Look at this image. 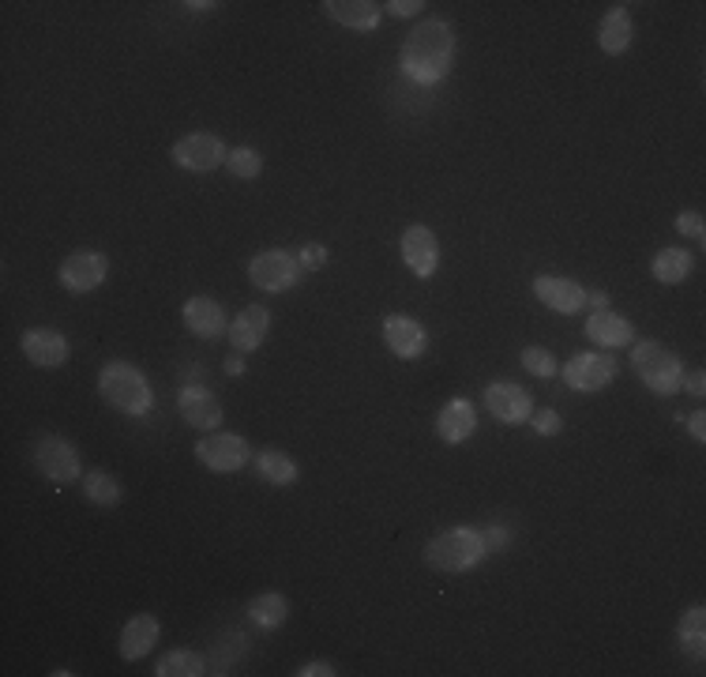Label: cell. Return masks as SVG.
Listing matches in <instances>:
<instances>
[{
  "mask_svg": "<svg viewBox=\"0 0 706 677\" xmlns=\"http://www.w3.org/2000/svg\"><path fill=\"white\" fill-rule=\"evenodd\" d=\"M99 395L128 418H144L155 407L151 381L144 376V369H136L132 362H105L99 373Z\"/></svg>",
  "mask_w": 706,
  "mask_h": 677,
  "instance_id": "3",
  "label": "cell"
},
{
  "mask_svg": "<svg viewBox=\"0 0 706 677\" xmlns=\"http://www.w3.org/2000/svg\"><path fill=\"white\" fill-rule=\"evenodd\" d=\"M331 674H339L331 663H305L301 670H297V677H331Z\"/></svg>",
  "mask_w": 706,
  "mask_h": 677,
  "instance_id": "39",
  "label": "cell"
},
{
  "mask_svg": "<svg viewBox=\"0 0 706 677\" xmlns=\"http://www.w3.org/2000/svg\"><path fill=\"white\" fill-rule=\"evenodd\" d=\"M481 542L489 553H504L511 546V531L504 523H492V527H481Z\"/></svg>",
  "mask_w": 706,
  "mask_h": 677,
  "instance_id": "33",
  "label": "cell"
},
{
  "mask_svg": "<svg viewBox=\"0 0 706 677\" xmlns=\"http://www.w3.org/2000/svg\"><path fill=\"white\" fill-rule=\"evenodd\" d=\"M323 12L350 31H376L384 4H376V0H323Z\"/></svg>",
  "mask_w": 706,
  "mask_h": 677,
  "instance_id": "22",
  "label": "cell"
},
{
  "mask_svg": "<svg viewBox=\"0 0 706 677\" xmlns=\"http://www.w3.org/2000/svg\"><path fill=\"white\" fill-rule=\"evenodd\" d=\"M196 460L215 474H234L252 460V448L237 433H203L196 441Z\"/></svg>",
  "mask_w": 706,
  "mask_h": 677,
  "instance_id": "9",
  "label": "cell"
},
{
  "mask_svg": "<svg viewBox=\"0 0 706 677\" xmlns=\"http://www.w3.org/2000/svg\"><path fill=\"white\" fill-rule=\"evenodd\" d=\"M384 342H387V350H391L395 358L413 362V358H421L429 350V331H425V324L413 320V316L391 313L384 320Z\"/></svg>",
  "mask_w": 706,
  "mask_h": 677,
  "instance_id": "14",
  "label": "cell"
},
{
  "mask_svg": "<svg viewBox=\"0 0 706 677\" xmlns=\"http://www.w3.org/2000/svg\"><path fill=\"white\" fill-rule=\"evenodd\" d=\"M226 170L234 173L237 181H255L263 173V155L255 147H234L226 158Z\"/></svg>",
  "mask_w": 706,
  "mask_h": 677,
  "instance_id": "30",
  "label": "cell"
},
{
  "mask_svg": "<svg viewBox=\"0 0 706 677\" xmlns=\"http://www.w3.org/2000/svg\"><path fill=\"white\" fill-rule=\"evenodd\" d=\"M485 557H489V550H485L478 527H447V531H440L436 539L425 546L429 568H432V573H440V576L474 573Z\"/></svg>",
  "mask_w": 706,
  "mask_h": 677,
  "instance_id": "2",
  "label": "cell"
},
{
  "mask_svg": "<svg viewBox=\"0 0 706 677\" xmlns=\"http://www.w3.org/2000/svg\"><path fill=\"white\" fill-rule=\"evenodd\" d=\"M676 640H681V652H687L692 658H703V647H706V610L703 606L684 610L681 625H676Z\"/></svg>",
  "mask_w": 706,
  "mask_h": 677,
  "instance_id": "29",
  "label": "cell"
},
{
  "mask_svg": "<svg viewBox=\"0 0 706 677\" xmlns=\"http://www.w3.org/2000/svg\"><path fill=\"white\" fill-rule=\"evenodd\" d=\"M184 8H189V12H210V8H218V4L215 0H189Z\"/></svg>",
  "mask_w": 706,
  "mask_h": 677,
  "instance_id": "42",
  "label": "cell"
},
{
  "mask_svg": "<svg viewBox=\"0 0 706 677\" xmlns=\"http://www.w3.org/2000/svg\"><path fill=\"white\" fill-rule=\"evenodd\" d=\"M481 399H485V407H489V415L497 421H504V426H523V421H530V415H534V399H530V392L515 381H492Z\"/></svg>",
  "mask_w": 706,
  "mask_h": 677,
  "instance_id": "11",
  "label": "cell"
},
{
  "mask_svg": "<svg viewBox=\"0 0 706 677\" xmlns=\"http://www.w3.org/2000/svg\"><path fill=\"white\" fill-rule=\"evenodd\" d=\"M181 316H184V328H189L192 336H200V339H218V336H226V331H229L226 309L215 302V297H203V294L189 297Z\"/></svg>",
  "mask_w": 706,
  "mask_h": 677,
  "instance_id": "18",
  "label": "cell"
},
{
  "mask_svg": "<svg viewBox=\"0 0 706 677\" xmlns=\"http://www.w3.org/2000/svg\"><path fill=\"white\" fill-rule=\"evenodd\" d=\"M530 426H534L537 437H556L563 429V418H560V410L542 407V410H534V415H530Z\"/></svg>",
  "mask_w": 706,
  "mask_h": 677,
  "instance_id": "32",
  "label": "cell"
},
{
  "mask_svg": "<svg viewBox=\"0 0 706 677\" xmlns=\"http://www.w3.org/2000/svg\"><path fill=\"white\" fill-rule=\"evenodd\" d=\"M402 263L413 271V279H432L440 268V237L429 226H406L402 230Z\"/></svg>",
  "mask_w": 706,
  "mask_h": 677,
  "instance_id": "13",
  "label": "cell"
},
{
  "mask_svg": "<svg viewBox=\"0 0 706 677\" xmlns=\"http://www.w3.org/2000/svg\"><path fill=\"white\" fill-rule=\"evenodd\" d=\"M676 230H681L684 237H695V241H703V234H706L703 215H699V211H681V215H676Z\"/></svg>",
  "mask_w": 706,
  "mask_h": 677,
  "instance_id": "34",
  "label": "cell"
},
{
  "mask_svg": "<svg viewBox=\"0 0 706 677\" xmlns=\"http://www.w3.org/2000/svg\"><path fill=\"white\" fill-rule=\"evenodd\" d=\"M452 60H455V31L447 20H425L402 38L399 65L413 83L421 87L440 83V79L452 72Z\"/></svg>",
  "mask_w": 706,
  "mask_h": 677,
  "instance_id": "1",
  "label": "cell"
},
{
  "mask_svg": "<svg viewBox=\"0 0 706 677\" xmlns=\"http://www.w3.org/2000/svg\"><path fill=\"white\" fill-rule=\"evenodd\" d=\"M301 260L286 249H263L260 257H252L249 263V279L252 286H260L263 294H286L301 283Z\"/></svg>",
  "mask_w": 706,
  "mask_h": 677,
  "instance_id": "7",
  "label": "cell"
},
{
  "mask_svg": "<svg viewBox=\"0 0 706 677\" xmlns=\"http://www.w3.org/2000/svg\"><path fill=\"white\" fill-rule=\"evenodd\" d=\"M176 410L192 429H203V433H215L223 426V403L203 384H184L181 395H176Z\"/></svg>",
  "mask_w": 706,
  "mask_h": 677,
  "instance_id": "15",
  "label": "cell"
},
{
  "mask_svg": "<svg viewBox=\"0 0 706 677\" xmlns=\"http://www.w3.org/2000/svg\"><path fill=\"white\" fill-rule=\"evenodd\" d=\"M436 433L444 444H466L474 433H478V410H474L470 399L455 395L444 410L436 415Z\"/></svg>",
  "mask_w": 706,
  "mask_h": 677,
  "instance_id": "19",
  "label": "cell"
},
{
  "mask_svg": "<svg viewBox=\"0 0 706 677\" xmlns=\"http://www.w3.org/2000/svg\"><path fill=\"white\" fill-rule=\"evenodd\" d=\"M628 365L635 369L642 384H647L654 395H676L684 384V362L673 354L669 347H661L658 339H642L631 342Z\"/></svg>",
  "mask_w": 706,
  "mask_h": 677,
  "instance_id": "4",
  "label": "cell"
},
{
  "mask_svg": "<svg viewBox=\"0 0 706 677\" xmlns=\"http://www.w3.org/2000/svg\"><path fill=\"white\" fill-rule=\"evenodd\" d=\"M587 336L605 350H616V347H631L635 342V324L628 316L613 313V309H594L587 316Z\"/></svg>",
  "mask_w": 706,
  "mask_h": 677,
  "instance_id": "21",
  "label": "cell"
},
{
  "mask_svg": "<svg viewBox=\"0 0 706 677\" xmlns=\"http://www.w3.org/2000/svg\"><path fill=\"white\" fill-rule=\"evenodd\" d=\"M523 369L530 376H542V381H549V376L560 373V362H556L545 347H526L523 350Z\"/></svg>",
  "mask_w": 706,
  "mask_h": 677,
  "instance_id": "31",
  "label": "cell"
},
{
  "mask_svg": "<svg viewBox=\"0 0 706 677\" xmlns=\"http://www.w3.org/2000/svg\"><path fill=\"white\" fill-rule=\"evenodd\" d=\"M155 674H158V677H203V674H210V670H207V658H203L200 652H189V647H176V652L158 658Z\"/></svg>",
  "mask_w": 706,
  "mask_h": 677,
  "instance_id": "28",
  "label": "cell"
},
{
  "mask_svg": "<svg viewBox=\"0 0 706 677\" xmlns=\"http://www.w3.org/2000/svg\"><path fill=\"white\" fill-rule=\"evenodd\" d=\"M170 158H173V166H181V170H189V173H210V170H218V166H226L229 147L215 136V132H189V136H181L170 147Z\"/></svg>",
  "mask_w": 706,
  "mask_h": 677,
  "instance_id": "8",
  "label": "cell"
},
{
  "mask_svg": "<svg viewBox=\"0 0 706 677\" xmlns=\"http://www.w3.org/2000/svg\"><path fill=\"white\" fill-rule=\"evenodd\" d=\"M587 305H594V309H608V294L605 290H587Z\"/></svg>",
  "mask_w": 706,
  "mask_h": 677,
  "instance_id": "40",
  "label": "cell"
},
{
  "mask_svg": "<svg viewBox=\"0 0 706 677\" xmlns=\"http://www.w3.org/2000/svg\"><path fill=\"white\" fill-rule=\"evenodd\" d=\"M687 433L695 437V441H706V410H695V415H687Z\"/></svg>",
  "mask_w": 706,
  "mask_h": 677,
  "instance_id": "38",
  "label": "cell"
},
{
  "mask_svg": "<svg viewBox=\"0 0 706 677\" xmlns=\"http://www.w3.org/2000/svg\"><path fill=\"white\" fill-rule=\"evenodd\" d=\"M534 297L545 309L560 313V316H576L587 309V286L579 279L568 275H537L534 279Z\"/></svg>",
  "mask_w": 706,
  "mask_h": 677,
  "instance_id": "12",
  "label": "cell"
},
{
  "mask_svg": "<svg viewBox=\"0 0 706 677\" xmlns=\"http://www.w3.org/2000/svg\"><path fill=\"white\" fill-rule=\"evenodd\" d=\"M631 12L624 4H613L608 12L602 15V23H597V46H602L608 57H620V53L631 49Z\"/></svg>",
  "mask_w": 706,
  "mask_h": 677,
  "instance_id": "23",
  "label": "cell"
},
{
  "mask_svg": "<svg viewBox=\"0 0 706 677\" xmlns=\"http://www.w3.org/2000/svg\"><path fill=\"white\" fill-rule=\"evenodd\" d=\"M83 497L91 500V505H99V508H113V505H121V497H125V489H121V482L113 478L110 471H87L83 474Z\"/></svg>",
  "mask_w": 706,
  "mask_h": 677,
  "instance_id": "27",
  "label": "cell"
},
{
  "mask_svg": "<svg viewBox=\"0 0 706 677\" xmlns=\"http://www.w3.org/2000/svg\"><path fill=\"white\" fill-rule=\"evenodd\" d=\"M560 373L571 392H602L616 381L620 362H616L608 350H582V354L568 358V365H563Z\"/></svg>",
  "mask_w": 706,
  "mask_h": 677,
  "instance_id": "6",
  "label": "cell"
},
{
  "mask_svg": "<svg viewBox=\"0 0 706 677\" xmlns=\"http://www.w3.org/2000/svg\"><path fill=\"white\" fill-rule=\"evenodd\" d=\"M158 636H162V625H158L155 613H136L125 629H121V640H117V652L125 663H139L144 655L155 652Z\"/></svg>",
  "mask_w": 706,
  "mask_h": 677,
  "instance_id": "20",
  "label": "cell"
},
{
  "mask_svg": "<svg viewBox=\"0 0 706 677\" xmlns=\"http://www.w3.org/2000/svg\"><path fill=\"white\" fill-rule=\"evenodd\" d=\"M249 618H252L260 629H278V625H286V618H289V599H286L282 591H263V595H255V599L249 602Z\"/></svg>",
  "mask_w": 706,
  "mask_h": 677,
  "instance_id": "26",
  "label": "cell"
},
{
  "mask_svg": "<svg viewBox=\"0 0 706 677\" xmlns=\"http://www.w3.org/2000/svg\"><path fill=\"white\" fill-rule=\"evenodd\" d=\"M34 467L53 486H72V482L83 478V455H79V448L68 437L46 433L34 444Z\"/></svg>",
  "mask_w": 706,
  "mask_h": 677,
  "instance_id": "5",
  "label": "cell"
},
{
  "mask_svg": "<svg viewBox=\"0 0 706 677\" xmlns=\"http://www.w3.org/2000/svg\"><path fill=\"white\" fill-rule=\"evenodd\" d=\"M20 350L38 369H60L68 362V339L57 328H26L20 336Z\"/></svg>",
  "mask_w": 706,
  "mask_h": 677,
  "instance_id": "16",
  "label": "cell"
},
{
  "mask_svg": "<svg viewBox=\"0 0 706 677\" xmlns=\"http://www.w3.org/2000/svg\"><path fill=\"white\" fill-rule=\"evenodd\" d=\"M271 331V313L263 309V305H244L241 313L234 316V324H229V342H234L237 354H252V350L263 347V339H267Z\"/></svg>",
  "mask_w": 706,
  "mask_h": 677,
  "instance_id": "17",
  "label": "cell"
},
{
  "mask_svg": "<svg viewBox=\"0 0 706 677\" xmlns=\"http://www.w3.org/2000/svg\"><path fill=\"white\" fill-rule=\"evenodd\" d=\"M650 271H654V279H658V283H665V286L684 283V279L692 275V252L676 249V245H669V249H661L658 257H654Z\"/></svg>",
  "mask_w": 706,
  "mask_h": 677,
  "instance_id": "25",
  "label": "cell"
},
{
  "mask_svg": "<svg viewBox=\"0 0 706 677\" xmlns=\"http://www.w3.org/2000/svg\"><path fill=\"white\" fill-rule=\"evenodd\" d=\"M226 373H229V376H241V373H244V358H241V354H229V358H226Z\"/></svg>",
  "mask_w": 706,
  "mask_h": 677,
  "instance_id": "41",
  "label": "cell"
},
{
  "mask_svg": "<svg viewBox=\"0 0 706 677\" xmlns=\"http://www.w3.org/2000/svg\"><path fill=\"white\" fill-rule=\"evenodd\" d=\"M252 463H255V474H260L267 486H294V482L301 478L297 460L289 452H282V448H260V452L252 455Z\"/></svg>",
  "mask_w": 706,
  "mask_h": 677,
  "instance_id": "24",
  "label": "cell"
},
{
  "mask_svg": "<svg viewBox=\"0 0 706 677\" xmlns=\"http://www.w3.org/2000/svg\"><path fill=\"white\" fill-rule=\"evenodd\" d=\"M105 275H110V257L99 249H79L72 257L60 260L57 268L60 286L72 290V294H91V290L105 283Z\"/></svg>",
  "mask_w": 706,
  "mask_h": 677,
  "instance_id": "10",
  "label": "cell"
},
{
  "mask_svg": "<svg viewBox=\"0 0 706 677\" xmlns=\"http://www.w3.org/2000/svg\"><path fill=\"white\" fill-rule=\"evenodd\" d=\"M297 260H301L305 271H316V268H323V263H328V249L312 241V245H305V249L297 252Z\"/></svg>",
  "mask_w": 706,
  "mask_h": 677,
  "instance_id": "36",
  "label": "cell"
},
{
  "mask_svg": "<svg viewBox=\"0 0 706 677\" xmlns=\"http://www.w3.org/2000/svg\"><path fill=\"white\" fill-rule=\"evenodd\" d=\"M387 15H395V20H413V15L425 12V0H391V4H384Z\"/></svg>",
  "mask_w": 706,
  "mask_h": 677,
  "instance_id": "35",
  "label": "cell"
},
{
  "mask_svg": "<svg viewBox=\"0 0 706 677\" xmlns=\"http://www.w3.org/2000/svg\"><path fill=\"white\" fill-rule=\"evenodd\" d=\"M681 388H687L695 395V399H703L706 395V376H703V369H695V373H684V384Z\"/></svg>",
  "mask_w": 706,
  "mask_h": 677,
  "instance_id": "37",
  "label": "cell"
}]
</instances>
